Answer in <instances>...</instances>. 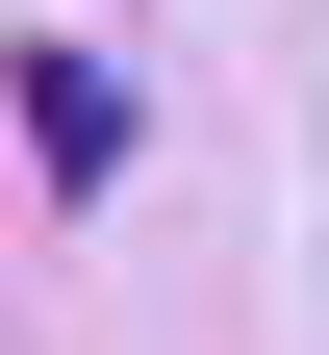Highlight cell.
I'll list each match as a JSON object with an SVG mask.
<instances>
[{
  "instance_id": "1",
  "label": "cell",
  "mask_w": 329,
  "mask_h": 355,
  "mask_svg": "<svg viewBox=\"0 0 329 355\" xmlns=\"http://www.w3.org/2000/svg\"><path fill=\"white\" fill-rule=\"evenodd\" d=\"M26 153H51V178H127V76L102 51H26Z\"/></svg>"
}]
</instances>
